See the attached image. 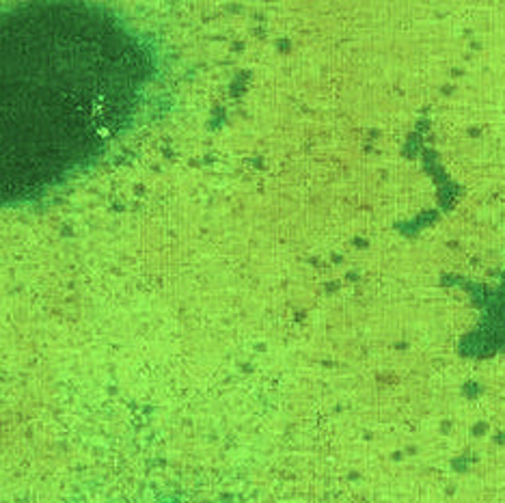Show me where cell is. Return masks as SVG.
I'll list each match as a JSON object with an SVG mask.
<instances>
[{"label":"cell","mask_w":505,"mask_h":503,"mask_svg":"<svg viewBox=\"0 0 505 503\" xmlns=\"http://www.w3.org/2000/svg\"><path fill=\"white\" fill-rule=\"evenodd\" d=\"M151 35L104 2H0V208L95 169L151 113Z\"/></svg>","instance_id":"1"}]
</instances>
